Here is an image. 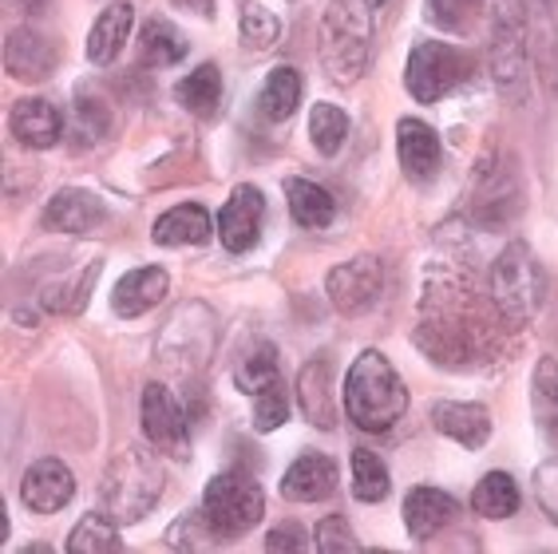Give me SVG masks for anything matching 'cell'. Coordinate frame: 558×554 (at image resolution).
I'll use <instances>...</instances> for the list:
<instances>
[{"label":"cell","instance_id":"obj_1","mask_svg":"<svg viewBox=\"0 0 558 554\" xmlns=\"http://www.w3.org/2000/svg\"><path fill=\"white\" fill-rule=\"evenodd\" d=\"M416 345L444 369H468L487 352V317L463 277H428L420 301Z\"/></svg>","mask_w":558,"mask_h":554},{"label":"cell","instance_id":"obj_2","mask_svg":"<svg viewBox=\"0 0 558 554\" xmlns=\"http://www.w3.org/2000/svg\"><path fill=\"white\" fill-rule=\"evenodd\" d=\"M409 408V388L385 352L365 349L344 376V412L361 432H388Z\"/></svg>","mask_w":558,"mask_h":554},{"label":"cell","instance_id":"obj_3","mask_svg":"<svg viewBox=\"0 0 558 554\" xmlns=\"http://www.w3.org/2000/svg\"><path fill=\"white\" fill-rule=\"evenodd\" d=\"M487 289H492L495 317H499V325L507 333L526 329L538 317L543 298H547V274H543V262L523 238H511L504 245V254L492 262Z\"/></svg>","mask_w":558,"mask_h":554},{"label":"cell","instance_id":"obj_4","mask_svg":"<svg viewBox=\"0 0 558 554\" xmlns=\"http://www.w3.org/2000/svg\"><path fill=\"white\" fill-rule=\"evenodd\" d=\"M167 471L150 448H123L99 480V511L111 515L119 527L147 519L162 499Z\"/></svg>","mask_w":558,"mask_h":554},{"label":"cell","instance_id":"obj_5","mask_svg":"<svg viewBox=\"0 0 558 554\" xmlns=\"http://www.w3.org/2000/svg\"><path fill=\"white\" fill-rule=\"evenodd\" d=\"M373 21L356 0H329L322 12V68L337 87H353L368 72Z\"/></svg>","mask_w":558,"mask_h":554},{"label":"cell","instance_id":"obj_6","mask_svg":"<svg viewBox=\"0 0 558 554\" xmlns=\"http://www.w3.org/2000/svg\"><path fill=\"white\" fill-rule=\"evenodd\" d=\"M218 349V317L203 301H183L174 305L162 321L159 337H155V357H159L171 373L191 376L203 373Z\"/></svg>","mask_w":558,"mask_h":554},{"label":"cell","instance_id":"obj_7","mask_svg":"<svg viewBox=\"0 0 558 554\" xmlns=\"http://www.w3.org/2000/svg\"><path fill=\"white\" fill-rule=\"evenodd\" d=\"M475 226L480 230H507L523 214V179H519V162L504 150H487L484 159L475 162V182L472 198H468Z\"/></svg>","mask_w":558,"mask_h":554},{"label":"cell","instance_id":"obj_8","mask_svg":"<svg viewBox=\"0 0 558 554\" xmlns=\"http://www.w3.org/2000/svg\"><path fill=\"white\" fill-rule=\"evenodd\" d=\"M492 75L499 96L523 104L526 96V0H492Z\"/></svg>","mask_w":558,"mask_h":554},{"label":"cell","instance_id":"obj_9","mask_svg":"<svg viewBox=\"0 0 558 554\" xmlns=\"http://www.w3.org/2000/svg\"><path fill=\"white\" fill-rule=\"evenodd\" d=\"M262 511H266V495L242 471H222V475H215V480L206 483L203 515L218 543H234L246 531H254Z\"/></svg>","mask_w":558,"mask_h":554},{"label":"cell","instance_id":"obj_10","mask_svg":"<svg viewBox=\"0 0 558 554\" xmlns=\"http://www.w3.org/2000/svg\"><path fill=\"white\" fill-rule=\"evenodd\" d=\"M468 72H472V60L460 48H448L440 40H420L409 52L404 87L416 104H436V99L451 96L468 80Z\"/></svg>","mask_w":558,"mask_h":554},{"label":"cell","instance_id":"obj_11","mask_svg":"<svg viewBox=\"0 0 558 554\" xmlns=\"http://www.w3.org/2000/svg\"><path fill=\"white\" fill-rule=\"evenodd\" d=\"M140 420L150 439V448L159 451V456L179 459V463L191 459V420H186L183 405L174 400V393L167 384L150 381L147 388H143Z\"/></svg>","mask_w":558,"mask_h":554},{"label":"cell","instance_id":"obj_12","mask_svg":"<svg viewBox=\"0 0 558 554\" xmlns=\"http://www.w3.org/2000/svg\"><path fill=\"white\" fill-rule=\"evenodd\" d=\"M385 289V262L376 254H361L353 262H341V266L329 269L325 277V293L333 301V310L341 317H361L376 305Z\"/></svg>","mask_w":558,"mask_h":554},{"label":"cell","instance_id":"obj_13","mask_svg":"<svg viewBox=\"0 0 558 554\" xmlns=\"http://www.w3.org/2000/svg\"><path fill=\"white\" fill-rule=\"evenodd\" d=\"M262 222H266V198H262L258 186H234L226 206L218 210V242L230 250V254H246L254 250L262 238Z\"/></svg>","mask_w":558,"mask_h":554},{"label":"cell","instance_id":"obj_14","mask_svg":"<svg viewBox=\"0 0 558 554\" xmlns=\"http://www.w3.org/2000/svg\"><path fill=\"white\" fill-rule=\"evenodd\" d=\"M75 499V475L64 459L44 456L36 459L33 468L24 471L21 480V503L36 515H56L64 511L68 503Z\"/></svg>","mask_w":558,"mask_h":554},{"label":"cell","instance_id":"obj_15","mask_svg":"<svg viewBox=\"0 0 558 554\" xmlns=\"http://www.w3.org/2000/svg\"><path fill=\"white\" fill-rule=\"evenodd\" d=\"M104 218H108V210H104L99 194L84 191V186H64V191H56L48 198L40 226L44 230H56V234H92Z\"/></svg>","mask_w":558,"mask_h":554},{"label":"cell","instance_id":"obj_16","mask_svg":"<svg viewBox=\"0 0 558 554\" xmlns=\"http://www.w3.org/2000/svg\"><path fill=\"white\" fill-rule=\"evenodd\" d=\"M432 427L440 436L456 439L460 448L480 451L492 439V408L475 400H440L432 405Z\"/></svg>","mask_w":558,"mask_h":554},{"label":"cell","instance_id":"obj_17","mask_svg":"<svg viewBox=\"0 0 558 554\" xmlns=\"http://www.w3.org/2000/svg\"><path fill=\"white\" fill-rule=\"evenodd\" d=\"M4 72L16 84H40L56 72V48L52 40L36 28H12L4 40Z\"/></svg>","mask_w":558,"mask_h":554},{"label":"cell","instance_id":"obj_18","mask_svg":"<svg viewBox=\"0 0 558 554\" xmlns=\"http://www.w3.org/2000/svg\"><path fill=\"white\" fill-rule=\"evenodd\" d=\"M9 131L24 147L48 150L64 138V116H60L56 104H48V99H36V96L16 99L9 111Z\"/></svg>","mask_w":558,"mask_h":554},{"label":"cell","instance_id":"obj_19","mask_svg":"<svg viewBox=\"0 0 558 554\" xmlns=\"http://www.w3.org/2000/svg\"><path fill=\"white\" fill-rule=\"evenodd\" d=\"M167 289H171V277L162 266H140L123 274L111 289V310L116 317H143L167 298Z\"/></svg>","mask_w":558,"mask_h":554},{"label":"cell","instance_id":"obj_20","mask_svg":"<svg viewBox=\"0 0 558 554\" xmlns=\"http://www.w3.org/2000/svg\"><path fill=\"white\" fill-rule=\"evenodd\" d=\"M397 155L409 179H432V174L440 171V159H444L440 135L424 119L404 116L397 123Z\"/></svg>","mask_w":558,"mask_h":554},{"label":"cell","instance_id":"obj_21","mask_svg":"<svg viewBox=\"0 0 558 554\" xmlns=\"http://www.w3.org/2000/svg\"><path fill=\"white\" fill-rule=\"evenodd\" d=\"M456 515H460V503L440 487L424 483V487H412L404 495V527L416 543H428L432 534H440L448 522H456Z\"/></svg>","mask_w":558,"mask_h":554},{"label":"cell","instance_id":"obj_22","mask_svg":"<svg viewBox=\"0 0 558 554\" xmlns=\"http://www.w3.org/2000/svg\"><path fill=\"white\" fill-rule=\"evenodd\" d=\"M337 491V463L322 451H305L281 475V495L293 503H322Z\"/></svg>","mask_w":558,"mask_h":554},{"label":"cell","instance_id":"obj_23","mask_svg":"<svg viewBox=\"0 0 558 554\" xmlns=\"http://www.w3.org/2000/svg\"><path fill=\"white\" fill-rule=\"evenodd\" d=\"M531 412H535L538 444L558 463V361L543 357L531 373Z\"/></svg>","mask_w":558,"mask_h":554},{"label":"cell","instance_id":"obj_24","mask_svg":"<svg viewBox=\"0 0 558 554\" xmlns=\"http://www.w3.org/2000/svg\"><path fill=\"white\" fill-rule=\"evenodd\" d=\"M298 400L301 412L313 427H337V405H333V369H329V357H313L305 369L298 373Z\"/></svg>","mask_w":558,"mask_h":554},{"label":"cell","instance_id":"obj_25","mask_svg":"<svg viewBox=\"0 0 558 554\" xmlns=\"http://www.w3.org/2000/svg\"><path fill=\"white\" fill-rule=\"evenodd\" d=\"M526 36L538 60V72L558 92V0H526Z\"/></svg>","mask_w":558,"mask_h":554},{"label":"cell","instance_id":"obj_26","mask_svg":"<svg viewBox=\"0 0 558 554\" xmlns=\"http://www.w3.org/2000/svg\"><path fill=\"white\" fill-rule=\"evenodd\" d=\"M131 28H135V9L131 4H108V9L99 12V21L92 24V33H87V60L99 68H108L119 52H123V44H128Z\"/></svg>","mask_w":558,"mask_h":554},{"label":"cell","instance_id":"obj_27","mask_svg":"<svg viewBox=\"0 0 558 554\" xmlns=\"http://www.w3.org/2000/svg\"><path fill=\"white\" fill-rule=\"evenodd\" d=\"M210 230H215V218H210L206 206L179 203L150 226V238L159 245H203L210 242Z\"/></svg>","mask_w":558,"mask_h":554},{"label":"cell","instance_id":"obj_28","mask_svg":"<svg viewBox=\"0 0 558 554\" xmlns=\"http://www.w3.org/2000/svg\"><path fill=\"white\" fill-rule=\"evenodd\" d=\"M286 203H290L293 222L305 226V230H325L337 214L333 194L325 191V186H317V182H310V179L286 182Z\"/></svg>","mask_w":558,"mask_h":554},{"label":"cell","instance_id":"obj_29","mask_svg":"<svg viewBox=\"0 0 558 554\" xmlns=\"http://www.w3.org/2000/svg\"><path fill=\"white\" fill-rule=\"evenodd\" d=\"M68 135L80 150L96 147L99 138L111 135V104L99 92H80L68 116Z\"/></svg>","mask_w":558,"mask_h":554},{"label":"cell","instance_id":"obj_30","mask_svg":"<svg viewBox=\"0 0 558 554\" xmlns=\"http://www.w3.org/2000/svg\"><path fill=\"white\" fill-rule=\"evenodd\" d=\"M301 104V72L290 64H278L266 75V84L258 92V111L269 123H286Z\"/></svg>","mask_w":558,"mask_h":554},{"label":"cell","instance_id":"obj_31","mask_svg":"<svg viewBox=\"0 0 558 554\" xmlns=\"http://www.w3.org/2000/svg\"><path fill=\"white\" fill-rule=\"evenodd\" d=\"M174 99L191 111V116H215L218 104H222V72L215 64H198L186 80H179L174 87Z\"/></svg>","mask_w":558,"mask_h":554},{"label":"cell","instance_id":"obj_32","mask_svg":"<svg viewBox=\"0 0 558 554\" xmlns=\"http://www.w3.org/2000/svg\"><path fill=\"white\" fill-rule=\"evenodd\" d=\"M186 36L174 28L171 21H147V28H143V36H140V60L147 68H171V64H179L186 56Z\"/></svg>","mask_w":558,"mask_h":554},{"label":"cell","instance_id":"obj_33","mask_svg":"<svg viewBox=\"0 0 558 554\" xmlns=\"http://www.w3.org/2000/svg\"><path fill=\"white\" fill-rule=\"evenodd\" d=\"M472 507L484 519H511L519 511V487L507 471H487L484 480L475 483Z\"/></svg>","mask_w":558,"mask_h":554},{"label":"cell","instance_id":"obj_34","mask_svg":"<svg viewBox=\"0 0 558 554\" xmlns=\"http://www.w3.org/2000/svg\"><path fill=\"white\" fill-rule=\"evenodd\" d=\"M119 522L104 511H92L75 522V531L68 534V551L75 554H116L123 551V539L116 531Z\"/></svg>","mask_w":558,"mask_h":554},{"label":"cell","instance_id":"obj_35","mask_svg":"<svg viewBox=\"0 0 558 554\" xmlns=\"http://www.w3.org/2000/svg\"><path fill=\"white\" fill-rule=\"evenodd\" d=\"M234 384L250 396H258L262 388L278 384V349L269 341L250 345V349L242 352V361L234 364Z\"/></svg>","mask_w":558,"mask_h":554},{"label":"cell","instance_id":"obj_36","mask_svg":"<svg viewBox=\"0 0 558 554\" xmlns=\"http://www.w3.org/2000/svg\"><path fill=\"white\" fill-rule=\"evenodd\" d=\"M392 475H388L385 459L368 448H353V495L361 503H380L388 499Z\"/></svg>","mask_w":558,"mask_h":554},{"label":"cell","instance_id":"obj_37","mask_svg":"<svg viewBox=\"0 0 558 554\" xmlns=\"http://www.w3.org/2000/svg\"><path fill=\"white\" fill-rule=\"evenodd\" d=\"M349 128H353V123H349V111L337 104H317L310 111V138L322 155H337L341 143L349 138Z\"/></svg>","mask_w":558,"mask_h":554},{"label":"cell","instance_id":"obj_38","mask_svg":"<svg viewBox=\"0 0 558 554\" xmlns=\"http://www.w3.org/2000/svg\"><path fill=\"white\" fill-rule=\"evenodd\" d=\"M484 9V0H424V16L428 24L444 28V33H472L475 28V16Z\"/></svg>","mask_w":558,"mask_h":554},{"label":"cell","instance_id":"obj_39","mask_svg":"<svg viewBox=\"0 0 558 554\" xmlns=\"http://www.w3.org/2000/svg\"><path fill=\"white\" fill-rule=\"evenodd\" d=\"M278 36H281L278 16L266 4H258V0H242V40H246V48L266 52V48L278 44Z\"/></svg>","mask_w":558,"mask_h":554},{"label":"cell","instance_id":"obj_40","mask_svg":"<svg viewBox=\"0 0 558 554\" xmlns=\"http://www.w3.org/2000/svg\"><path fill=\"white\" fill-rule=\"evenodd\" d=\"M286 420H290V388L278 381L254 396V427L258 432H278Z\"/></svg>","mask_w":558,"mask_h":554},{"label":"cell","instance_id":"obj_41","mask_svg":"<svg viewBox=\"0 0 558 554\" xmlns=\"http://www.w3.org/2000/svg\"><path fill=\"white\" fill-rule=\"evenodd\" d=\"M313 543H317V551L325 554H337V551H356V534L353 527L341 519V515H329V519L317 522V531H313Z\"/></svg>","mask_w":558,"mask_h":554},{"label":"cell","instance_id":"obj_42","mask_svg":"<svg viewBox=\"0 0 558 554\" xmlns=\"http://www.w3.org/2000/svg\"><path fill=\"white\" fill-rule=\"evenodd\" d=\"M266 551L269 554H301V551H310V534L301 531L298 522H281V527H274V531L266 534Z\"/></svg>","mask_w":558,"mask_h":554},{"label":"cell","instance_id":"obj_43","mask_svg":"<svg viewBox=\"0 0 558 554\" xmlns=\"http://www.w3.org/2000/svg\"><path fill=\"white\" fill-rule=\"evenodd\" d=\"M171 4L183 12H194V16H203V21L215 16V0H171Z\"/></svg>","mask_w":558,"mask_h":554},{"label":"cell","instance_id":"obj_44","mask_svg":"<svg viewBox=\"0 0 558 554\" xmlns=\"http://www.w3.org/2000/svg\"><path fill=\"white\" fill-rule=\"evenodd\" d=\"M12 4H16L21 12H40L44 4H48V0H12Z\"/></svg>","mask_w":558,"mask_h":554},{"label":"cell","instance_id":"obj_45","mask_svg":"<svg viewBox=\"0 0 558 554\" xmlns=\"http://www.w3.org/2000/svg\"><path fill=\"white\" fill-rule=\"evenodd\" d=\"M365 4H368V9H385L388 0H365Z\"/></svg>","mask_w":558,"mask_h":554}]
</instances>
